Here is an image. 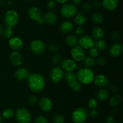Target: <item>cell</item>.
Segmentation results:
<instances>
[{"label": "cell", "instance_id": "6da1fadb", "mask_svg": "<svg viewBox=\"0 0 123 123\" xmlns=\"http://www.w3.org/2000/svg\"><path fill=\"white\" fill-rule=\"evenodd\" d=\"M29 88L34 93H39L43 90L45 85V81L43 75L40 74H30L28 78Z\"/></svg>", "mask_w": 123, "mask_h": 123}, {"label": "cell", "instance_id": "7a4b0ae2", "mask_svg": "<svg viewBox=\"0 0 123 123\" xmlns=\"http://www.w3.org/2000/svg\"><path fill=\"white\" fill-rule=\"evenodd\" d=\"M76 77L81 84H89L92 83L95 77L94 73L90 68H81L77 72Z\"/></svg>", "mask_w": 123, "mask_h": 123}, {"label": "cell", "instance_id": "3957f363", "mask_svg": "<svg viewBox=\"0 0 123 123\" xmlns=\"http://www.w3.org/2000/svg\"><path fill=\"white\" fill-rule=\"evenodd\" d=\"M64 80L68 86L74 92H78L81 89V83L78 81L76 75L73 72H66L64 74Z\"/></svg>", "mask_w": 123, "mask_h": 123}, {"label": "cell", "instance_id": "277c9868", "mask_svg": "<svg viewBox=\"0 0 123 123\" xmlns=\"http://www.w3.org/2000/svg\"><path fill=\"white\" fill-rule=\"evenodd\" d=\"M19 14L14 10H9L6 13L4 18V22L6 27L13 29L18 24Z\"/></svg>", "mask_w": 123, "mask_h": 123}, {"label": "cell", "instance_id": "5b68a950", "mask_svg": "<svg viewBox=\"0 0 123 123\" xmlns=\"http://www.w3.org/2000/svg\"><path fill=\"white\" fill-rule=\"evenodd\" d=\"M15 118L19 123H30L32 119L30 112L25 107H20L17 110Z\"/></svg>", "mask_w": 123, "mask_h": 123}, {"label": "cell", "instance_id": "8992f818", "mask_svg": "<svg viewBox=\"0 0 123 123\" xmlns=\"http://www.w3.org/2000/svg\"><path fill=\"white\" fill-rule=\"evenodd\" d=\"M88 111L84 107L76 108L72 113V119L74 123H84L88 117Z\"/></svg>", "mask_w": 123, "mask_h": 123}, {"label": "cell", "instance_id": "52a82bcc", "mask_svg": "<svg viewBox=\"0 0 123 123\" xmlns=\"http://www.w3.org/2000/svg\"><path fill=\"white\" fill-rule=\"evenodd\" d=\"M64 77V72L62 69L58 66L52 68L49 72V78L53 83H58L62 80Z\"/></svg>", "mask_w": 123, "mask_h": 123}, {"label": "cell", "instance_id": "ba28073f", "mask_svg": "<svg viewBox=\"0 0 123 123\" xmlns=\"http://www.w3.org/2000/svg\"><path fill=\"white\" fill-rule=\"evenodd\" d=\"M60 12L62 16L64 18H72L76 13L77 8L73 4H65L61 8Z\"/></svg>", "mask_w": 123, "mask_h": 123}, {"label": "cell", "instance_id": "9c48e42d", "mask_svg": "<svg viewBox=\"0 0 123 123\" xmlns=\"http://www.w3.org/2000/svg\"><path fill=\"white\" fill-rule=\"evenodd\" d=\"M30 49L34 54L36 55H41L46 49L44 43L40 40H34L30 43Z\"/></svg>", "mask_w": 123, "mask_h": 123}, {"label": "cell", "instance_id": "30bf717a", "mask_svg": "<svg viewBox=\"0 0 123 123\" xmlns=\"http://www.w3.org/2000/svg\"><path fill=\"white\" fill-rule=\"evenodd\" d=\"M94 41L92 37L88 36H83L78 40L79 46L83 49H89L94 47Z\"/></svg>", "mask_w": 123, "mask_h": 123}, {"label": "cell", "instance_id": "8fae6325", "mask_svg": "<svg viewBox=\"0 0 123 123\" xmlns=\"http://www.w3.org/2000/svg\"><path fill=\"white\" fill-rule=\"evenodd\" d=\"M71 55L74 60L76 62L82 61L85 57L84 49L80 46H75L71 50Z\"/></svg>", "mask_w": 123, "mask_h": 123}, {"label": "cell", "instance_id": "7c38bea8", "mask_svg": "<svg viewBox=\"0 0 123 123\" xmlns=\"http://www.w3.org/2000/svg\"><path fill=\"white\" fill-rule=\"evenodd\" d=\"M38 104L40 109L45 112H50L53 107V104L50 99L46 96H43L40 99Z\"/></svg>", "mask_w": 123, "mask_h": 123}, {"label": "cell", "instance_id": "4fadbf2b", "mask_svg": "<svg viewBox=\"0 0 123 123\" xmlns=\"http://www.w3.org/2000/svg\"><path fill=\"white\" fill-rule=\"evenodd\" d=\"M61 68L66 72H73L76 68V63L74 60L66 59L61 62Z\"/></svg>", "mask_w": 123, "mask_h": 123}, {"label": "cell", "instance_id": "5bb4252c", "mask_svg": "<svg viewBox=\"0 0 123 123\" xmlns=\"http://www.w3.org/2000/svg\"><path fill=\"white\" fill-rule=\"evenodd\" d=\"M30 73L29 71L24 67H20L18 68L14 73V76L16 78V79L19 81H23L25 80L28 79Z\"/></svg>", "mask_w": 123, "mask_h": 123}, {"label": "cell", "instance_id": "9a60e30c", "mask_svg": "<svg viewBox=\"0 0 123 123\" xmlns=\"http://www.w3.org/2000/svg\"><path fill=\"white\" fill-rule=\"evenodd\" d=\"M28 14L32 20L37 21L42 18V13L41 10L37 7H31L28 11Z\"/></svg>", "mask_w": 123, "mask_h": 123}, {"label": "cell", "instance_id": "2e32d148", "mask_svg": "<svg viewBox=\"0 0 123 123\" xmlns=\"http://www.w3.org/2000/svg\"><path fill=\"white\" fill-rule=\"evenodd\" d=\"M123 47L121 43L116 42L111 47L109 54L113 57H118L123 53Z\"/></svg>", "mask_w": 123, "mask_h": 123}, {"label": "cell", "instance_id": "e0dca14e", "mask_svg": "<svg viewBox=\"0 0 123 123\" xmlns=\"http://www.w3.org/2000/svg\"><path fill=\"white\" fill-rule=\"evenodd\" d=\"M94 83L98 88H104L109 83V79L104 75H98L94 78Z\"/></svg>", "mask_w": 123, "mask_h": 123}, {"label": "cell", "instance_id": "ac0fdd59", "mask_svg": "<svg viewBox=\"0 0 123 123\" xmlns=\"http://www.w3.org/2000/svg\"><path fill=\"white\" fill-rule=\"evenodd\" d=\"M44 22L49 25H54L58 20L57 15L53 11L49 10L46 12L43 16Z\"/></svg>", "mask_w": 123, "mask_h": 123}, {"label": "cell", "instance_id": "d6986e66", "mask_svg": "<svg viewBox=\"0 0 123 123\" xmlns=\"http://www.w3.org/2000/svg\"><path fill=\"white\" fill-rule=\"evenodd\" d=\"M9 47L12 49L14 51H18L21 49L23 45L22 41L18 37H11L8 42Z\"/></svg>", "mask_w": 123, "mask_h": 123}, {"label": "cell", "instance_id": "ffe728a7", "mask_svg": "<svg viewBox=\"0 0 123 123\" xmlns=\"http://www.w3.org/2000/svg\"><path fill=\"white\" fill-rule=\"evenodd\" d=\"M102 7L107 11H114L118 6V0H103Z\"/></svg>", "mask_w": 123, "mask_h": 123}, {"label": "cell", "instance_id": "44dd1931", "mask_svg": "<svg viewBox=\"0 0 123 123\" xmlns=\"http://www.w3.org/2000/svg\"><path fill=\"white\" fill-rule=\"evenodd\" d=\"M9 59L11 63L15 66H20L22 63V57L21 54L16 51L11 53Z\"/></svg>", "mask_w": 123, "mask_h": 123}, {"label": "cell", "instance_id": "7402d4cb", "mask_svg": "<svg viewBox=\"0 0 123 123\" xmlns=\"http://www.w3.org/2000/svg\"><path fill=\"white\" fill-rule=\"evenodd\" d=\"M73 24L69 20H66L60 25V30L64 34H68L72 32L73 30Z\"/></svg>", "mask_w": 123, "mask_h": 123}, {"label": "cell", "instance_id": "603a6c76", "mask_svg": "<svg viewBox=\"0 0 123 123\" xmlns=\"http://www.w3.org/2000/svg\"><path fill=\"white\" fill-rule=\"evenodd\" d=\"M105 34V31L102 28L98 26H96L93 27L91 30V35L93 39L95 40H100L103 38Z\"/></svg>", "mask_w": 123, "mask_h": 123}, {"label": "cell", "instance_id": "cb8c5ba5", "mask_svg": "<svg viewBox=\"0 0 123 123\" xmlns=\"http://www.w3.org/2000/svg\"><path fill=\"white\" fill-rule=\"evenodd\" d=\"M65 42L69 47H74L75 46H77V44L78 43V40L76 36L72 34H69L66 36L65 39Z\"/></svg>", "mask_w": 123, "mask_h": 123}, {"label": "cell", "instance_id": "d4e9b609", "mask_svg": "<svg viewBox=\"0 0 123 123\" xmlns=\"http://www.w3.org/2000/svg\"><path fill=\"white\" fill-rule=\"evenodd\" d=\"M82 62L83 65L86 68H92L96 65V60L94 59V58L91 57L90 56L85 57Z\"/></svg>", "mask_w": 123, "mask_h": 123}, {"label": "cell", "instance_id": "484cf974", "mask_svg": "<svg viewBox=\"0 0 123 123\" xmlns=\"http://www.w3.org/2000/svg\"><path fill=\"white\" fill-rule=\"evenodd\" d=\"M121 101H122V96L118 94H115L109 99V103L112 107H117L121 103Z\"/></svg>", "mask_w": 123, "mask_h": 123}, {"label": "cell", "instance_id": "4316f807", "mask_svg": "<svg viewBox=\"0 0 123 123\" xmlns=\"http://www.w3.org/2000/svg\"><path fill=\"white\" fill-rule=\"evenodd\" d=\"M96 96L99 101H105L109 97V91L106 89H101L97 92Z\"/></svg>", "mask_w": 123, "mask_h": 123}, {"label": "cell", "instance_id": "83f0119b", "mask_svg": "<svg viewBox=\"0 0 123 123\" xmlns=\"http://www.w3.org/2000/svg\"><path fill=\"white\" fill-rule=\"evenodd\" d=\"M86 22V16H85V14L83 13H78L75 16L74 18V22L76 25H82Z\"/></svg>", "mask_w": 123, "mask_h": 123}, {"label": "cell", "instance_id": "f1b7e54d", "mask_svg": "<svg viewBox=\"0 0 123 123\" xmlns=\"http://www.w3.org/2000/svg\"><path fill=\"white\" fill-rule=\"evenodd\" d=\"M94 47L98 51H104L106 49L107 43L105 41L103 40H98L94 43Z\"/></svg>", "mask_w": 123, "mask_h": 123}, {"label": "cell", "instance_id": "f546056e", "mask_svg": "<svg viewBox=\"0 0 123 123\" xmlns=\"http://www.w3.org/2000/svg\"><path fill=\"white\" fill-rule=\"evenodd\" d=\"M92 20L95 24H100L104 20V16L100 12H96L92 14Z\"/></svg>", "mask_w": 123, "mask_h": 123}, {"label": "cell", "instance_id": "4dcf8cb0", "mask_svg": "<svg viewBox=\"0 0 123 123\" xmlns=\"http://www.w3.org/2000/svg\"><path fill=\"white\" fill-rule=\"evenodd\" d=\"M13 115H14V111L10 107L5 109L2 112V116L5 119H10L13 116Z\"/></svg>", "mask_w": 123, "mask_h": 123}, {"label": "cell", "instance_id": "1f68e13d", "mask_svg": "<svg viewBox=\"0 0 123 123\" xmlns=\"http://www.w3.org/2000/svg\"><path fill=\"white\" fill-rule=\"evenodd\" d=\"M13 33L12 29L7 27H6V28L4 29L3 32H2V34H3L4 37L6 39L11 38L13 36Z\"/></svg>", "mask_w": 123, "mask_h": 123}, {"label": "cell", "instance_id": "d6a6232c", "mask_svg": "<svg viewBox=\"0 0 123 123\" xmlns=\"http://www.w3.org/2000/svg\"><path fill=\"white\" fill-rule=\"evenodd\" d=\"M53 122L54 123H64L65 119L62 115L60 114H56L53 116Z\"/></svg>", "mask_w": 123, "mask_h": 123}, {"label": "cell", "instance_id": "836d02e7", "mask_svg": "<svg viewBox=\"0 0 123 123\" xmlns=\"http://www.w3.org/2000/svg\"><path fill=\"white\" fill-rule=\"evenodd\" d=\"M97 105H98V102H97V100L94 98H92L88 100V106L89 107V108L91 109H96L97 107Z\"/></svg>", "mask_w": 123, "mask_h": 123}, {"label": "cell", "instance_id": "e575fe53", "mask_svg": "<svg viewBox=\"0 0 123 123\" xmlns=\"http://www.w3.org/2000/svg\"><path fill=\"white\" fill-rule=\"evenodd\" d=\"M38 102V98L36 95H31L28 99V103L30 106H34Z\"/></svg>", "mask_w": 123, "mask_h": 123}, {"label": "cell", "instance_id": "d590c367", "mask_svg": "<svg viewBox=\"0 0 123 123\" xmlns=\"http://www.w3.org/2000/svg\"><path fill=\"white\" fill-rule=\"evenodd\" d=\"M96 63H97L98 66H103L106 65V60L103 56H100L97 58V60L96 61Z\"/></svg>", "mask_w": 123, "mask_h": 123}, {"label": "cell", "instance_id": "8d00e7d4", "mask_svg": "<svg viewBox=\"0 0 123 123\" xmlns=\"http://www.w3.org/2000/svg\"><path fill=\"white\" fill-rule=\"evenodd\" d=\"M34 123H48V121L44 116H38L35 119Z\"/></svg>", "mask_w": 123, "mask_h": 123}, {"label": "cell", "instance_id": "74e56055", "mask_svg": "<svg viewBox=\"0 0 123 123\" xmlns=\"http://www.w3.org/2000/svg\"><path fill=\"white\" fill-rule=\"evenodd\" d=\"M98 51L96 49V48L93 47V48H90L89 50V55L91 57L95 58L96 57L98 56Z\"/></svg>", "mask_w": 123, "mask_h": 123}, {"label": "cell", "instance_id": "f35d334b", "mask_svg": "<svg viewBox=\"0 0 123 123\" xmlns=\"http://www.w3.org/2000/svg\"><path fill=\"white\" fill-rule=\"evenodd\" d=\"M48 51L50 53L55 54L58 51V46L55 44H52L48 47Z\"/></svg>", "mask_w": 123, "mask_h": 123}, {"label": "cell", "instance_id": "ab89813d", "mask_svg": "<svg viewBox=\"0 0 123 123\" xmlns=\"http://www.w3.org/2000/svg\"><path fill=\"white\" fill-rule=\"evenodd\" d=\"M88 115L90 116V118H92V119H95V118L98 116V111L95 109H92L89 112V113H88Z\"/></svg>", "mask_w": 123, "mask_h": 123}, {"label": "cell", "instance_id": "60d3db41", "mask_svg": "<svg viewBox=\"0 0 123 123\" xmlns=\"http://www.w3.org/2000/svg\"><path fill=\"white\" fill-rule=\"evenodd\" d=\"M52 62L54 65H58L61 62V58L58 54H55L52 57Z\"/></svg>", "mask_w": 123, "mask_h": 123}, {"label": "cell", "instance_id": "b9f144b4", "mask_svg": "<svg viewBox=\"0 0 123 123\" xmlns=\"http://www.w3.org/2000/svg\"><path fill=\"white\" fill-rule=\"evenodd\" d=\"M84 29L82 27H78L74 30V33L78 36H80L84 34Z\"/></svg>", "mask_w": 123, "mask_h": 123}, {"label": "cell", "instance_id": "7bdbcfd3", "mask_svg": "<svg viewBox=\"0 0 123 123\" xmlns=\"http://www.w3.org/2000/svg\"><path fill=\"white\" fill-rule=\"evenodd\" d=\"M82 9L84 13H87L91 9V6L89 3H85L83 4Z\"/></svg>", "mask_w": 123, "mask_h": 123}, {"label": "cell", "instance_id": "ee69618b", "mask_svg": "<svg viewBox=\"0 0 123 123\" xmlns=\"http://www.w3.org/2000/svg\"><path fill=\"white\" fill-rule=\"evenodd\" d=\"M47 7L49 9H52L55 7V2L54 0H49L47 2Z\"/></svg>", "mask_w": 123, "mask_h": 123}, {"label": "cell", "instance_id": "f6af8a7d", "mask_svg": "<svg viewBox=\"0 0 123 123\" xmlns=\"http://www.w3.org/2000/svg\"><path fill=\"white\" fill-rule=\"evenodd\" d=\"M108 90L112 94H115L117 92V88L114 84H110L108 86Z\"/></svg>", "mask_w": 123, "mask_h": 123}, {"label": "cell", "instance_id": "bcb514c9", "mask_svg": "<svg viewBox=\"0 0 123 123\" xmlns=\"http://www.w3.org/2000/svg\"><path fill=\"white\" fill-rule=\"evenodd\" d=\"M106 123H115V119L113 115H108L106 119Z\"/></svg>", "mask_w": 123, "mask_h": 123}, {"label": "cell", "instance_id": "7dc6e473", "mask_svg": "<svg viewBox=\"0 0 123 123\" xmlns=\"http://www.w3.org/2000/svg\"><path fill=\"white\" fill-rule=\"evenodd\" d=\"M120 33L119 31H115L113 32L112 34V38L114 40H117L120 38Z\"/></svg>", "mask_w": 123, "mask_h": 123}, {"label": "cell", "instance_id": "c3c4849f", "mask_svg": "<svg viewBox=\"0 0 123 123\" xmlns=\"http://www.w3.org/2000/svg\"><path fill=\"white\" fill-rule=\"evenodd\" d=\"M93 7L96 9H99V8H100L102 7V4L100 1H96L93 2Z\"/></svg>", "mask_w": 123, "mask_h": 123}, {"label": "cell", "instance_id": "681fc988", "mask_svg": "<svg viewBox=\"0 0 123 123\" xmlns=\"http://www.w3.org/2000/svg\"><path fill=\"white\" fill-rule=\"evenodd\" d=\"M73 4L74 5H79L82 2V0H72Z\"/></svg>", "mask_w": 123, "mask_h": 123}, {"label": "cell", "instance_id": "f907efd6", "mask_svg": "<svg viewBox=\"0 0 123 123\" xmlns=\"http://www.w3.org/2000/svg\"><path fill=\"white\" fill-rule=\"evenodd\" d=\"M37 22H38V24H40V25H43V24H44V19H43V18H40V19H39V20H37Z\"/></svg>", "mask_w": 123, "mask_h": 123}, {"label": "cell", "instance_id": "816d5d0a", "mask_svg": "<svg viewBox=\"0 0 123 123\" xmlns=\"http://www.w3.org/2000/svg\"><path fill=\"white\" fill-rule=\"evenodd\" d=\"M67 1L68 0H56V2H58L59 4H66L67 2Z\"/></svg>", "mask_w": 123, "mask_h": 123}, {"label": "cell", "instance_id": "f5cc1de1", "mask_svg": "<svg viewBox=\"0 0 123 123\" xmlns=\"http://www.w3.org/2000/svg\"><path fill=\"white\" fill-rule=\"evenodd\" d=\"M3 30H4L3 27H2L1 25H0V35L2 34V32H3Z\"/></svg>", "mask_w": 123, "mask_h": 123}, {"label": "cell", "instance_id": "db71d44e", "mask_svg": "<svg viewBox=\"0 0 123 123\" xmlns=\"http://www.w3.org/2000/svg\"><path fill=\"white\" fill-rule=\"evenodd\" d=\"M118 112V109H113L112 110V113H114V114H117Z\"/></svg>", "mask_w": 123, "mask_h": 123}, {"label": "cell", "instance_id": "11a10c76", "mask_svg": "<svg viewBox=\"0 0 123 123\" xmlns=\"http://www.w3.org/2000/svg\"><path fill=\"white\" fill-rule=\"evenodd\" d=\"M1 122H2V116H1V115H0V123H1Z\"/></svg>", "mask_w": 123, "mask_h": 123}, {"label": "cell", "instance_id": "9f6ffc18", "mask_svg": "<svg viewBox=\"0 0 123 123\" xmlns=\"http://www.w3.org/2000/svg\"><path fill=\"white\" fill-rule=\"evenodd\" d=\"M27 1H32V0H27Z\"/></svg>", "mask_w": 123, "mask_h": 123}, {"label": "cell", "instance_id": "6f0895ef", "mask_svg": "<svg viewBox=\"0 0 123 123\" xmlns=\"http://www.w3.org/2000/svg\"></svg>", "mask_w": 123, "mask_h": 123}]
</instances>
